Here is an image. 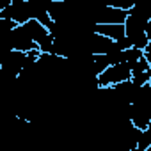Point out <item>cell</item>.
Returning a JSON list of instances; mask_svg holds the SVG:
<instances>
[{"instance_id":"4","label":"cell","mask_w":151,"mask_h":151,"mask_svg":"<svg viewBox=\"0 0 151 151\" xmlns=\"http://www.w3.org/2000/svg\"><path fill=\"white\" fill-rule=\"evenodd\" d=\"M9 41H11V48L16 52H30V50H37V45L29 37L27 30L23 29V25H16L11 34H9Z\"/></svg>"},{"instance_id":"1","label":"cell","mask_w":151,"mask_h":151,"mask_svg":"<svg viewBox=\"0 0 151 151\" xmlns=\"http://www.w3.org/2000/svg\"><path fill=\"white\" fill-rule=\"evenodd\" d=\"M130 78H132V73H130V68L124 62L116 64V66H109L103 73H100L96 77V87L109 89V87H114L117 84L128 82Z\"/></svg>"},{"instance_id":"3","label":"cell","mask_w":151,"mask_h":151,"mask_svg":"<svg viewBox=\"0 0 151 151\" xmlns=\"http://www.w3.org/2000/svg\"><path fill=\"white\" fill-rule=\"evenodd\" d=\"M126 16H128V11L107 6V7H100L94 11L93 22H94V25H123Z\"/></svg>"},{"instance_id":"2","label":"cell","mask_w":151,"mask_h":151,"mask_svg":"<svg viewBox=\"0 0 151 151\" xmlns=\"http://www.w3.org/2000/svg\"><path fill=\"white\" fill-rule=\"evenodd\" d=\"M149 23H151V18L146 13V9H142V7H139L135 4L128 11V16H126V20L123 23L124 36L130 37V36H135V34H142V32H146V29H147Z\"/></svg>"},{"instance_id":"5","label":"cell","mask_w":151,"mask_h":151,"mask_svg":"<svg viewBox=\"0 0 151 151\" xmlns=\"http://www.w3.org/2000/svg\"><path fill=\"white\" fill-rule=\"evenodd\" d=\"M93 34L109 37L110 41H119L124 37V27L123 25H93Z\"/></svg>"}]
</instances>
